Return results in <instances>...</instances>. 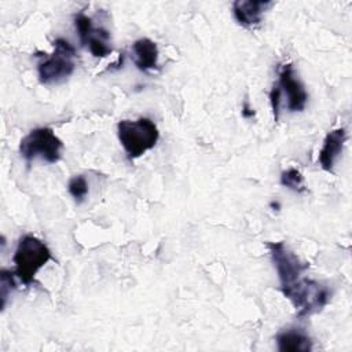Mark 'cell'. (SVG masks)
<instances>
[{
	"label": "cell",
	"mask_w": 352,
	"mask_h": 352,
	"mask_svg": "<svg viewBox=\"0 0 352 352\" xmlns=\"http://www.w3.org/2000/svg\"><path fill=\"white\" fill-rule=\"evenodd\" d=\"M76 48L66 38L54 40V51L37 66L41 84H58L67 80L76 69Z\"/></svg>",
	"instance_id": "cell-3"
},
{
	"label": "cell",
	"mask_w": 352,
	"mask_h": 352,
	"mask_svg": "<svg viewBox=\"0 0 352 352\" xmlns=\"http://www.w3.org/2000/svg\"><path fill=\"white\" fill-rule=\"evenodd\" d=\"M271 208H276V210H278V208H279V202H271Z\"/></svg>",
	"instance_id": "cell-19"
},
{
	"label": "cell",
	"mask_w": 352,
	"mask_h": 352,
	"mask_svg": "<svg viewBox=\"0 0 352 352\" xmlns=\"http://www.w3.org/2000/svg\"><path fill=\"white\" fill-rule=\"evenodd\" d=\"M67 191L77 204H81L87 198L88 191H89L88 182H87L85 176H82V175L73 176L67 183Z\"/></svg>",
	"instance_id": "cell-14"
},
{
	"label": "cell",
	"mask_w": 352,
	"mask_h": 352,
	"mask_svg": "<svg viewBox=\"0 0 352 352\" xmlns=\"http://www.w3.org/2000/svg\"><path fill=\"white\" fill-rule=\"evenodd\" d=\"M267 248L276 270L280 292H285L302 278L301 275L305 270H308V264L302 263L298 256L292 252L282 241L268 242Z\"/></svg>",
	"instance_id": "cell-6"
},
{
	"label": "cell",
	"mask_w": 352,
	"mask_h": 352,
	"mask_svg": "<svg viewBox=\"0 0 352 352\" xmlns=\"http://www.w3.org/2000/svg\"><path fill=\"white\" fill-rule=\"evenodd\" d=\"M276 85L279 87L280 94L286 96V109L290 113H298L305 109L308 94L292 63H285L278 67Z\"/></svg>",
	"instance_id": "cell-7"
},
{
	"label": "cell",
	"mask_w": 352,
	"mask_h": 352,
	"mask_svg": "<svg viewBox=\"0 0 352 352\" xmlns=\"http://www.w3.org/2000/svg\"><path fill=\"white\" fill-rule=\"evenodd\" d=\"M346 140L345 128H337L329 132L323 140L322 148L318 155V162L320 168L326 172H333L334 164L342 153L344 144Z\"/></svg>",
	"instance_id": "cell-9"
},
{
	"label": "cell",
	"mask_w": 352,
	"mask_h": 352,
	"mask_svg": "<svg viewBox=\"0 0 352 352\" xmlns=\"http://www.w3.org/2000/svg\"><path fill=\"white\" fill-rule=\"evenodd\" d=\"M62 150V140L48 126L32 129L19 142V154L26 162L38 158L47 164H55L60 160Z\"/></svg>",
	"instance_id": "cell-4"
},
{
	"label": "cell",
	"mask_w": 352,
	"mask_h": 352,
	"mask_svg": "<svg viewBox=\"0 0 352 352\" xmlns=\"http://www.w3.org/2000/svg\"><path fill=\"white\" fill-rule=\"evenodd\" d=\"M271 6L272 1L267 0H236L232 3V14L241 26L252 29L261 23L265 11Z\"/></svg>",
	"instance_id": "cell-8"
},
{
	"label": "cell",
	"mask_w": 352,
	"mask_h": 352,
	"mask_svg": "<svg viewBox=\"0 0 352 352\" xmlns=\"http://www.w3.org/2000/svg\"><path fill=\"white\" fill-rule=\"evenodd\" d=\"M118 140L129 160L142 157L154 148L160 139V131L154 121L147 117L138 120H121L117 124Z\"/></svg>",
	"instance_id": "cell-2"
},
{
	"label": "cell",
	"mask_w": 352,
	"mask_h": 352,
	"mask_svg": "<svg viewBox=\"0 0 352 352\" xmlns=\"http://www.w3.org/2000/svg\"><path fill=\"white\" fill-rule=\"evenodd\" d=\"M15 274L10 270L0 271V298H1V309L7 305V298L11 296V292L15 289Z\"/></svg>",
	"instance_id": "cell-15"
},
{
	"label": "cell",
	"mask_w": 352,
	"mask_h": 352,
	"mask_svg": "<svg viewBox=\"0 0 352 352\" xmlns=\"http://www.w3.org/2000/svg\"><path fill=\"white\" fill-rule=\"evenodd\" d=\"M242 116H243L245 118H250V117L254 116V110L249 106L248 102H245L243 106H242Z\"/></svg>",
	"instance_id": "cell-18"
},
{
	"label": "cell",
	"mask_w": 352,
	"mask_h": 352,
	"mask_svg": "<svg viewBox=\"0 0 352 352\" xmlns=\"http://www.w3.org/2000/svg\"><path fill=\"white\" fill-rule=\"evenodd\" d=\"M52 258L50 248L34 235L26 234L19 238L15 248L12 261L14 274L25 285L34 282L36 274Z\"/></svg>",
	"instance_id": "cell-1"
},
{
	"label": "cell",
	"mask_w": 352,
	"mask_h": 352,
	"mask_svg": "<svg viewBox=\"0 0 352 352\" xmlns=\"http://www.w3.org/2000/svg\"><path fill=\"white\" fill-rule=\"evenodd\" d=\"M275 340L280 352H309L312 349V340L302 329L282 330Z\"/></svg>",
	"instance_id": "cell-11"
},
{
	"label": "cell",
	"mask_w": 352,
	"mask_h": 352,
	"mask_svg": "<svg viewBox=\"0 0 352 352\" xmlns=\"http://www.w3.org/2000/svg\"><path fill=\"white\" fill-rule=\"evenodd\" d=\"M282 294L290 300L300 318L320 311L330 300V290L307 278H301L292 287L282 292Z\"/></svg>",
	"instance_id": "cell-5"
},
{
	"label": "cell",
	"mask_w": 352,
	"mask_h": 352,
	"mask_svg": "<svg viewBox=\"0 0 352 352\" xmlns=\"http://www.w3.org/2000/svg\"><path fill=\"white\" fill-rule=\"evenodd\" d=\"M280 184L294 192H304L305 184H304V176L302 173L296 168H289L280 173L279 179Z\"/></svg>",
	"instance_id": "cell-13"
},
{
	"label": "cell",
	"mask_w": 352,
	"mask_h": 352,
	"mask_svg": "<svg viewBox=\"0 0 352 352\" xmlns=\"http://www.w3.org/2000/svg\"><path fill=\"white\" fill-rule=\"evenodd\" d=\"M270 103L274 114V121H278L280 114V104H282V94L278 85H274L272 89L270 91Z\"/></svg>",
	"instance_id": "cell-17"
},
{
	"label": "cell",
	"mask_w": 352,
	"mask_h": 352,
	"mask_svg": "<svg viewBox=\"0 0 352 352\" xmlns=\"http://www.w3.org/2000/svg\"><path fill=\"white\" fill-rule=\"evenodd\" d=\"M132 51H133V62L135 66L140 70V72H150L158 67V47L157 44L147 38V37H142L138 38L133 44H132Z\"/></svg>",
	"instance_id": "cell-10"
},
{
	"label": "cell",
	"mask_w": 352,
	"mask_h": 352,
	"mask_svg": "<svg viewBox=\"0 0 352 352\" xmlns=\"http://www.w3.org/2000/svg\"><path fill=\"white\" fill-rule=\"evenodd\" d=\"M109 41H110V33L106 29H103V28L95 29L94 28V30L84 47H88L89 52L95 58H104L111 52V47L109 45Z\"/></svg>",
	"instance_id": "cell-12"
},
{
	"label": "cell",
	"mask_w": 352,
	"mask_h": 352,
	"mask_svg": "<svg viewBox=\"0 0 352 352\" xmlns=\"http://www.w3.org/2000/svg\"><path fill=\"white\" fill-rule=\"evenodd\" d=\"M74 26L76 30L78 33V38L81 45H85L87 40L89 38L92 30H94V25L89 16H87L84 12H78L74 15Z\"/></svg>",
	"instance_id": "cell-16"
}]
</instances>
